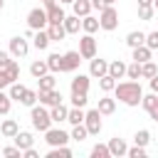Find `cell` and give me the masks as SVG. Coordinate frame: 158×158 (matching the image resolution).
I'll return each instance as SVG.
<instances>
[{
  "label": "cell",
  "mask_w": 158,
  "mask_h": 158,
  "mask_svg": "<svg viewBox=\"0 0 158 158\" xmlns=\"http://www.w3.org/2000/svg\"><path fill=\"white\" fill-rule=\"evenodd\" d=\"M126 69H128V64H126V62H121V59L109 62V74H111L114 79H123V77H126Z\"/></svg>",
  "instance_id": "17"
},
{
  "label": "cell",
  "mask_w": 158,
  "mask_h": 158,
  "mask_svg": "<svg viewBox=\"0 0 158 158\" xmlns=\"http://www.w3.org/2000/svg\"><path fill=\"white\" fill-rule=\"evenodd\" d=\"M91 79V74L86 77V74H77L74 79H72V94H89V81Z\"/></svg>",
  "instance_id": "13"
},
{
  "label": "cell",
  "mask_w": 158,
  "mask_h": 158,
  "mask_svg": "<svg viewBox=\"0 0 158 158\" xmlns=\"http://www.w3.org/2000/svg\"><path fill=\"white\" fill-rule=\"evenodd\" d=\"M44 141L49 143V148H54V146H67L72 141V136L67 131H62V128H47L44 131Z\"/></svg>",
  "instance_id": "6"
},
{
  "label": "cell",
  "mask_w": 158,
  "mask_h": 158,
  "mask_svg": "<svg viewBox=\"0 0 158 158\" xmlns=\"http://www.w3.org/2000/svg\"><path fill=\"white\" fill-rule=\"evenodd\" d=\"M126 44L133 49V47H141V44H146V32H141V30H133V32H128V37H126Z\"/></svg>",
  "instance_id": "25"
},
{
  "label": "cell",
  "mask_w": 158,
  "mask_h": 158,
  "mask_svg": "<svg viewBox=\"0 0 158 158\" xmlns=\"http://www.w3.org/2000/svg\"><path fill=\"white\" fill-rule=\"evenodd\" d=\"M148 116H151V118H153V121H158V106H156V109H153V111H151V114H148Z\"/></svg>",
  "instance_id": "53"
},
{
  "label": "cell",
  "mask_w": 158,
  "mask_h": 158,
  "mask_svg": "<svg viewBox=\"0 0 158 158\" xmlns=\"http://www.w3.org/2000/svg\"><path fill=\"white\" fill-rule=\"evenodd\" d=\"M89 62H91V64H89V74H91L94 79H101L104 74H109V62H106V59H96V57H94V59H89Z\"/></svg>",
  "instance_id": "12"
},
{
  "label": "cell",
  "mask_w": 158,
  "mask_h": 158,
  "mask_svg": "<svg viewBox=\"0 0 158 158\" xmlns=\"http://www.w3.org/2000/svg\"><path fill=\"white\" fill-rule=\"evenodd\" d=\"M79 62H81V54L77 49H69L62 54V72H74L79 69Z\"/></svg>",
  "instance_id": "11"
},
{
  "label": "cell",
  "mask_w": 158,
  "mask_h": 158,
  "mask_svg": "<svg viewBox=\"0 0 158 158\" xmlns=\"http://www.w3.org/2000/svg\"><path fill=\"white\" fill-rule=\"evenodd\" d=\"M153 15H156V7L153 5H138V20L148 22V20H153Z\"/></svg>",
  "instance_id": "39"
},
{
  "label": "cell",
  "mask_w": 158,
  "mask_h": 158,
  "mask_svg": "<svg viewBox=\"0 0 158 158\" xmlns=\"http://www.w3.org/2000/svg\"><path fill=\"white\" fill-rule=\"evenodd\" d=\"M86 101H89V99H86V94H72V106H81V109H84V106H86Z\"/></svg>",
  "instance_id": "46"
},
{
  "label": "cell",
  "mask_w": 158,
  "mask_h": 158,
  "mask_svg": "<svg viewBox=\"0 0 158 158\" xmlns=\"http://www.w3.org/2000/svg\"><path fill=\"white\" fill-rule=\"evenodd\" d=\"M27 52H30V44H27V37L22 35V37H12L10 40V54L12 57H27Z\"/></svg>",
  "instance_id": "10"
},
{
  "label": "cell",
  "mask_w": 158,
  "mask_h": 158,
  "mask_svg": "<svg viewBox=\"0 0 158 158\" xmlns=\"http://www.w3.org/2000/svg\"><path fill=\"white\" fill-rule=\"evenodd\" d=\"M0 133H2L5 138H15V136L20 133V123H17L15 118H5V121L0 123Z\"/></svg>",
  "instance_id": "14"
},
{
  "label": "cell",
  "mask_w": 158,
  "mask_h": 158,
  "mask_svg": "<svg viewBox=\"0 0 158 158\" xmlns=\"http://www.w3.org/2000/svg\"><path fill=\"white\" fill-rule=\"evenodd\" d=\"M12 141H15V146H17V148L27 151V148H32V143H35V136H32L30 131H20V133H17Z\"/></svg>",
  "instance_id": "18"
},
{
  "label": "cell",
  "mask_w": 158,
  "mask_h": 158,
  "mask_svg": "<svg viewBox=\"0 0 158 158\" xmlns=\"http://www.w3.org/2000/svg\"><path fill=\"white\" fill-rule=\"evenodd\" d=\"M5 86H10V81H7V77L2 74V69H0V89H5Z\"/></svg>",
  "instance_id": "52"
},
{
  "label": "cell",
  "mask_w": 158,
  "mask_h": 158,
  "mask_svg": "<svg viewBox=\"0 0 158 158\" xmlns=\"http://www.w3.org/2000/svg\"><path fill=\"white\" fill-rule=\"evenodd\" d=\"M109 151H111L114 158H121V156L128 153V146H126L123 138H111V141H109Z\"/></svg>",
  "instance_id": "15"
},
{
  "label": "cell",
  "mask_w": 158,
  "mask_h": 158,
  "mask_svg": "<svg viewBox=\"0 0 158 158\" xmlns=\"http://www.w3.org/2000/svg\"><path fill=\"white\" fill-rule=\"evenodd\" d=\"M116 2H118V0H106V5H116Z\"/></svg>",
  "instance_id": "55"
},
{
  "label": "cell",
  "mask_w": 158,
  "mask_h": 158,
  "mask_svg": "<svg viewBox=\"0 0 158 158\" xmlns=\"http://www.w3.org/2000/svg\"><path fill=\"white\" fill-rule=\"evenodd\" d=\"M153 7H156V12H158V0H153Z\"/></svg>",
  "instance_id": "57"
},
{
  "label": "cell",
  "mask_w": 158,
  "mask_h": 158,
  "mask_svg": "<svg viewBox=\"0 0 158 158\" xmlns=\"http://www.w3.org/2000/svg\"><path fill=\"white\" fill-rule=\"evenodd\" d=\"M37 101L42 104V106H47V109H52V106H57V104H62L64 101V96H62V91H57V89H47V91H37Z\"/></svg>",
  "instance_id": "8"
},
{
  "label": "cell",
  "mask_w": 158,
  "mask_h": 158,
  "mask_svg": "<svg viewBox=\"0 0 158 158\" xmlns=\"http://www.w3.org/2000/svg\"><path fill=\"white\" fill-rule=\"evenodd\" d=\"M99 111H101V116H109V114H114L116 111V96L111 99V96H104V99H99V106H96Z\"/></svg>",
  "instance_id": "24"
},
{
  "label": "cell",
  "mask_w": 158,
  "mask_h": 158,
  "mask_svg": "<svg viewBox=\"0 0 158 158\" xmlns=\"http://www.w3.org/2000/svg\"><path fill=\"white\" fill-rule=\"evenodd\" d=\"M2 156H5V158H20V156H22V148H17V146H5V148H2Z\"/></svg>",
  "instance_id": "44"
},
{
  "label": "cell",
  "mask_w": 158,
  "mask_h": 158,
  "mask_svg": "<svg viewBox=\"0 0 158 158\" xmlns=\"http://www.w3.org/2000/svg\"><path fill=\"white\" fill-rule=\"evenodd\" d=\"M126 156L128 158H146V146H133V148H128Z\"/></svg>",
  "instance_id": "45"
},
{
  "label": "cell",
  "mask_w": 158,
  "mask_h": 158,
  "mask_svg": "<svg viewBox=\"0 0 158 158\" xmlns=\"http://www.w3.org/2000/svg\"><path fill=\"white\" fill-rule=\"evenodd\" d=\"M44 10H47V17H49V25H62L64 17H67L64 10H62V2H57V0H47Z\"/></svg>",
  "instance_id": "9"
},
{
  "label": "cell",
  "mask_w": 158,
  "mask_h": 158,
  "mask_svg": "<svg viewBox=\"0 0 158 158\" xmlns=\"http://www.w3.org/2000/svg\"><path fill=\"white\" fill-rule=\"evenodd\" d=\"M42 2H47V0H42Z\"/></svg>",
  "instance_id": "59"
},
{
  "label": "cell",
  "mask_w": 158,
  "mask_h": 158,
  "mask_svg": "<svg viewBox=\"0 0 158 158\" xmlns=\"http://www.w3.org/2000/svg\"><path fill=\"white\" fill-rule=\"evenodd\" d=\"M72 141H77V143H81V141H86V136H89V131H86V126L84 123H77L74 128H72Z\"/></svg>",
  "instance_id": "34"
},
{
  "label": "cell",
  "mask_w": 158,
  "mask_h": 158,
  "mask_svg": "<svg viewBox=\"0 0 158 158\" xmlns=\"http://www.w3.org/2000/svg\"><path fill=\"white\" fill-rule=\"evenodd\" d=\"M37 84H40V89H42V91H47V89H57L54 72H47L44 77H40V79H37Z\"/></svg>",
  "instance_id": "30"
},
{
  "label": "cell",
  "mask_w": 158,
  "mask_h": 158,
  "mask_svg": "<svg viewBox=\"0 0 158 158\" xmlns=\"http://www.w3.org/2000/svg\"><path fill=\"white\" fill-rule=\"evenodd\" d=\"M59 2H64V5H72V2H74V0H59Z\"/></svg>",
  "instance_id": "56"
},
{
  "label": "cell",
  "mask_w": 158,
  "mask_h": 158,
  "mask_svg": "<svg viewBox=\"0 0 158 158\" xmlns=\"http://www.w3.org/2000/svg\"><path fill=\"white\" fill-rule=\"evenodd\" d=\"M156 74H158V67L153 64V59L141 64V79H151V77H156Z\"/></svg>",
  "instance_id": "35"
},
{
  "label": "cell",
  "mask_w": 158,
  "mask_h": 158,
  "mask_svg": "<svg viewBox=\"0 0 158 158\" xmlns=\"http://www.w3.org/2000/svg\"><path fill=\"white\" fill-rule=\"evenodd\" d=\"M35 101H37V91H35V89H27L20 104H25V106H35Z\"/></svg>",
  "instance_id": "43"
},
{
  "label": "cell",
  "mask_w": 158,
  "mask_h": 158,
  "mask_svg": "<svg viewBox=\"0 0 158 158\" xmlns=\"http://www.w3.org/2000/svg\"><path fill=\"white\" fill-rule=\"evenodd\" d=\"M99 25H101V30L114 32V30L118 27V10H116L114 5H106V7L99 12Z\"/></svg>",
  "instance_id": "3"
},
{
  "label": "cell",
  "mask_w": 158,
  "mask_h": 158,
  "mask_svg": "<svg viewBox=\"0 0 158 158\" xmlns=\"http://www.w3.org/2000/svg\"><path fill=\"white\" fill-rule=\"evenodd\" d=\"M47 64H49V72H62V54L59 52H52L47 57Z\"/></svg>",
  "instance_id": "40"
},
{
  "label": "cell",
  "mask_w": 158,
  "mask_h": 158,
  "mask_svg": "<svg viewBox=\"0 0 158 158\" xmlns=\"http://www.w3.org/2000/svg\"><path fill=\"white\" fill-rule=\"evenodd\" d=\"M133 143H136V146H148V143H151V131H146V128L136 131V136H133Z\"/></svg>",
  "instance_id": "41"
},
{
  "label": "cell",
  "mask_w": 158,
  "mask_h": 158,
  "mask_svg": "<svg viewBox=\"0 0 158 158\" xmlns=\"http://www.w3.org/2000/svg\"><path fill=\"white\" fill-rule=\"evenodd\" d=\"M148 84H151V91H156V94H158V74H156V77H151V79H148Z\"/></svg>",
  "instance_id": "51"
},
{
  "label": "cell",
  "mask_w": 158,
  "mask_h": 158,
  "mask_svg": "<svg viewBox=\"0 0 158 158\" xmlns=\"http://www.w3.org/2000/svg\"><path fill=\"white\" fill-rule=\"evenodd\" d=\"M126 77H128V79H141V62H133V64H128V69H126Z\"/></svg>",
  "instance_id": "42"
},
{
  "label": "cell",
  "mask_w": 158,
  "mask_h": 158,
  "mask_svg": "<svg viewBox=\"0 0 158 158\" xmlns=\"http://www.w3.org/2000/svg\"><path fill=\"white\" fill-rule=\"evenodd\" d=\"M72 7H74V15H79V17H86V15L94 10V7H91V0H74Z\"/></svg>",
  "instance_id": "27"
},
{
  "label": "cell",
  "mask_w": 158,
  "mask_h": 158,
  "mask_svg": "<svg viewBox=\"0 0 158 158\" xmlns=\"http://www.w3.org/2000/svg\"><path fill=\"white\" fill-rule=\"evenodd\" d=\"M101 25H99V17H91V15H86V17H81V30L84 32H89V35H94L96 30H99Z\"/></svg>",
  "instance_id": "29"
},
{
  "label": "cell",
  "mask_w": 158,
  "mask_h": 158,
  "mask_svg": "<svg viewBox=\"0 0 158 158\" xmlns=\"http://www.w3.org/2000/svg\"><path fill=\"white\" fill-rule=\"evenodd\" d=\"M67 114H69V106H64V101L49 109V116H52V121H54V123H62V121H67Z\"/></svg>",
  "instance_id": "21"
},
{
  "label": "cell",
  "mask_w": 158,
  "mask_h": 158,
  "mask_svg": "<svg viewBox=\"0 0 158 158\" xmlns=\"http://www.w3.org/2000/svg\"><path fill=\"white\" fill-rule=\"evenodd\" d=\"M146 44H148L151 49H158V30H156V32H148V35H146Z\"/></svg>",
  "instance_id": "47"
},
{
  "label": "cell",
  "mask_w": 158,
  "mask_h": 158,
  "mask_svg": "<svg viewBox=\"0 0 158 158\" xmlns=\"http://www.w3.org/2000/svg\"><path fill=\"white\" fill-rule=\"evenodd\" d=\"M10 109H12V99H10V94H7V91H2V89H0V116L10 114Z\"/></svg>",
  "instance_id": "38"
},
{
  "label": "cell",
  "mask_w": 158,
  "mask_h": 158,
  "mask_svg": "<svg viewBox=\"0 0 158 158\" xmlns=\"http://www.w3.org/2000/svg\"><path fill=\"white\" fill-rule=\"evenodd\" d=\"M84 126H86L89 136H99L101 128H104V123H101V111H99V109L86 111V116H84Z\"/></svg>",
  "instance_id": "5"
},
{
  "label": "cell",
  "mask_w": 158,
  "mask_h": 158,
  "mask_svg": "<svg viewBox=\"0 0 158 158\" xmlns=\"http://www.w3.org/2000/svg\"><path fill=\"white\" fill-rule=\"evenodd\" d=\"M114 94H116V101H121V104H126V106H138L141 99H143V89H141V84H138L136 79L118 81L116 89H114Z\"/></svg>",
  "instance_id": "1"
},
{
  "label": "cell",
  "mask_w": 158,
  "mask_h": 158,
  "mask_svg": "<svg viewBox=\"0 0 158 158\" xmlns=\"http://www.w3.org/2000/svg\"><path fill=\"white\" fill-rule=\"evenodd\" d=\"M84 116H86V111H84L81 106H72L69 114H67V121H69L72 126H77V123H84Z\"/></svg>",
  "instance_id": "26"
},
{
  "label": "cell",
  "mask_w": 158,
  "mask_h": 158,
  "mask_svg": "<svg viewBox=\"0 0 158 158\" xmlns=\"http://www.w3.org/2000/svg\"><path fill=\"white\" fill-rule=\"evenodd\" d=\"M22 156H25V158H40V153H37L35 148H27V151H22Z\"/></svg>",
  "instance_id": "50"
},
{
  "label": "cell",
  "mask_w": 158,
  "mask_h": 158,
  "mask_svg": "<svg viewBox=\"0 0 158 158\" xmlns=\"http://www.w3.org/2000/svg\"><path fill=\"white\" fill-rule=\"evenodd\" d=\"M2 5H5V2H2V0H0V10H2Z\"/></svg>",
  "instance_id": "58"
},
{
  "label": "cell",
  "mask_w": 158,
  "mask_h": 158,
  "mask_svg": "<svg viewBox=\"0 0 158 158\" xmlns=\"http://www.w3.org/2000/svg\"><path fill=\"white\" fill-rule=\"evenodd\" d=\"M49 42H52V40H49V32H47V30H37L35 37H32V44H35L37 49H47Z\"/></svg>",
  "instance_id": "22"
},
{
  "label": "cell",
  "mask_w": 158,
  "mask_h": 158,
  "mask_svg": "<svg viewBox=\"0 0 158 158\" xmlns=\"http://www.w3.org/2000/svg\"><path fill=\"white\" fill-rule=\"evenodd\" d=\"M30 121H32V128L35 131H47V128H52V116H49V109L47 106H32V111H30Z\"/></svg>",
  "instance_id": "2"
},
{
  "label": "cell",
  "mask_w": 158,
  "mask_h": 158,
  "mask_svg": "<svg viewBox=\"0 0 158 158\" xmlns=\"http://www.w3.org/2000/svg\"><path fill=\"white\" fill-rule=\"evenodd\" d=\"M2 74L7 77V81H10V84H12V81H17V79H20V64H17L15 59H10V62L2 67Z\"/></svg>",
  "instance_id": "20"
},
{
  "label": "cell",
  "mask_w": 158,
  "mask_h": 158,
  "mask_svg": "<svg viewBox=\"0 0 158 158\" xmlns=\"http://www.w3.org/2000/svg\"><path fill=\"white\" fill-rule=\"evenodd\" d=\"M151 54H153V49L148 47V44H141V47H133V54H131V59L133 62H151Z\"/></svg>",
  "instance_id": "16"
},
{
  "label": "cell",
  "mask_w": 158,
  "mask_h": 158,
  "mask_svg": "<svg viewBox=\"0 0 158 158\" xmlns=\"http://www.w3.org/2000/svg\"><path fill=\"white\" fill-rule=\"evenodd\" d=\"M10 57H12L10 52H2V49H0V69H2V67H5L7 62H10Z\"/></svg>",
  "instance_id": "48"
},
{
  "label": "cell",
  "mask_w": 158,
  "mask_h": 158,
  "mask_svg": "<svg viewBox=\"0 0 158 158\" xmlns=\"http://www.w3.org/2000/svg\"><path fill=\"white\" fill-rule=\"evenodd\" d=\"M25 91H27V86H22L20 81H12V84H10V91H7V94H10V99H12V101H22Z\"/></svg>",
  "instance_id": "31"
},
{
  "label": "cell",
  "mask_w": 158,
  "mask_h": 158,
  "mask_svg": "<svg viewBox=\"0 0 158 158\" xmlns=\"http://www.w3.org/2000/svg\"><path fill=\"white\" fill-rule=\"evenodd\" d=\"M91 7H94V10H99V12H101V10H104V7H106V0H91Z\"/></svg>",
  "instance_id": "49"
},
{
  "label": "cell",
  "mask_w": 158,
  "mask_h": 158,
  "mask_svg": "<svg viewBox=\"0 0 158 158\" xmlns=\"http://www.w3.org/2000/svg\"><path fill=\"white\" fill-rule=\"evenodd\" d=\"M116 84H118V81H116V79H114L111 74H104V77L99 79V86H101V91H104V94L114 91V89H116Z\"/></svg>",
  "instance_id": "33"
},
{
  "label": "cell",
  "mask_w": 158,
  "mask_h": 158,
  "mask_svg": "<svg viewBox=\"0 0 158 158\" xmlns=\"http://www.w3.org/2000/svg\"><path fill=\"white\" fill-rule=\"evenodd\" d=\"M47 158H72V151L67 146H54V148H49Z\"/></svg>",
  "instance_id": "36"
},
{
  "label": "cell",
  "mask_w": 158,
  "mask_h": 158,
  "mask_svg": "<svg viewBox=\"0 0 158 158\" xmlns=\"http://www.w3.org/2000/svg\"><path fill=\"white\" fill-rule=\"evenodd\" d=\"M138 5H153V0H138Z\"/></svg>",
  "instance_id": "54"
},
{
  "label": "cell",
  "mask_w": 158,
  "mask_h": 158,
  "mask_svg": "<svg viewBox=\"0 0 158 158\" xmlns=\"http://www.w3.org/2000/svg\"><path fill=\"white\" fill-rule=\"evenodd\" d=\"M79 54H81V59H94L96 57V40H94V35L84 32V37L79 40Z\"/></svg>",
  "instance_id": "7"
},
{
  "label": "cell",
  "mask_w": 158,
  "mask_h": 158,
  "mask_svg": "<svg viewBox=\"0 0 158 158\" xmlns=\"http://www.w3.org/2000/svg\"><path fill=\"white\" fill-rule=\"evenodd\" d=\"M27 25L37 32V30H47V25H49V17H47V10L44 7H32L30 12H27Z\"/></svg>",
  "instance_id": "4"
},
{
  "label": "cell",
  "mask_w": 158,
  "mask_h": 158,
  "mask_svg": "<svg viewBox=\"0 0 158 158\" xmlns=\"http://www.w3.org/2000/svg\"><path fill=\"white\" fill-rule=\"evenodd\" d=\"M47 32H49V40H52V42H59V40L67 37L64 22H62V25H47Z\"/></svg>",
  "instance_id": "28"
},
{
  "label": "cell",
  "mask_w": 158,
  "mask_h": 158,
  "mask_svg": "<svg viewBox=\"0 0 158 158\" xmlns=\"http://www.w3.org/2000/svg\"><path fill=\"white\" fill-rule=\"evenodd\" d=\"M91 158H111L109 143H96V146L91 148Z\"/></svg>",
  "instance_id": "37"
},
{
  "label": "cell",
  "mask_w": 158,
  "mask_h": 158,
  "mask_svg": "<svg viewBox=\"0 0 158 158\" xmlns=\"http://www.w3.org/2000/svg\"><path fill=\"white\" fill-rule=\"evenodd\" d=\"M47 72H49V64H47V59H37V62H32V64H30V74H32L35 79L44 77Z\"/></svg>",
  "instance_id": "23"
},
{
  "label": "cell",
  "mask_w": 158,
  "mask_h": 158,
  "mask_svg": "<svg viewBox=\"0 0 158 158\" xmlns=\"http://www.w3.org/2000/svg\"><path fill=\"white\" fill-rule=\"evenodd\" d=\"M141 106H143V109L151 114V111L158 106V94H156V91H151V94H143V99H141Z\"/></svg>",
  "instance_id": "32"
},
{
  "label": "cell",
  "mask_w": 158,
  "mask_h": 158,
  "mask_svg": "<svg viewBox=\"0 0 158 158\" xmlns=\"http://www.w3.org/2000/svg\"><path fill=\"white\" fill-rule=\"evenodd\" d=\"M64 30H67V35H79V30H81L79 15H67L64 17Z\"/></svg>",
  "instance_id": "19"
}]
</instances>
